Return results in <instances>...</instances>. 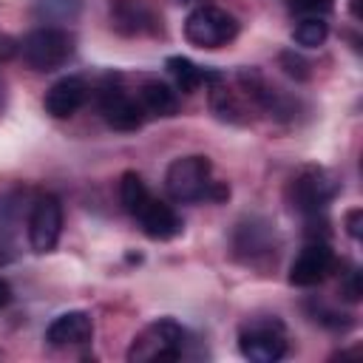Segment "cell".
<instances>
[{"instance_id":"52a82bcc","label":"cell","mask_w":363,"mask_h":363,"mask_svg":"<svg viewBox=\"0 0 363 363\" xmlns=\"http://www.w3.org/2000/svg\"><path fill=\"white\" fill-rule=\"evenodd\" d=\"M60 233H62V204L57 196L45 193L34 201L28 213V244L34 252L45 255L57 247Z\"/></svg>"},{"instance_id":"4fadbf2b","label":"cell","mask_w":363,"mask_h":363,"mask_svg":"<svg viewBox=\"0 0 363 363\" xmlns=\"http://www.w3.org/2000/svg\"><path fill=\"white\" fill-rule=\"evenodd\" d=\"M233 247L238 255H244L247 261L258 258V255H269L275 250V230L269 221L264 218H247L235 227L233 235Z\"/></svg>"},{"instance_id":"4316f807","label":"cell","mask_w":363,"mask_h":363,"mask_svg":"<svg viewBox=\"0 0 363 363\" xmlns=\"http://www.w3.org/2000/svg\"><path fill=\"white\" fill-rule=\"evenodd\" d=\"M179 3H204V0H179Z\"/></svg>"},{"instance_id":"9a60e30c","label":"cell","mask_w":363,"mask_h":363,"mask_svg":"<svg viewBox=\"0 0 363 363\" xmlns=\"http://www.w3.org/2000/svg\"><path fill=\"white\" fill-rule=\"evenodd\" d=\"M139 102L150 116H176L179 113V94L162 79H145L139 88Z\"/></svg>"},{"instance_id":"ba28073f","label":"cell","mask_w":363,"mask_h":363,"mask_svg":"<svg viewBox=\"0 0 363 363\" xmlns=\"http://www.w3.org/2000/svg\"><path fill=\"white\" fill-rule=\"evenodd\" d=\"M335 269V252L323 238H315L301 247V252L289 264V284L292 286H318Z\"/></svg>"},{"instance_id":"484cf974","label":"cell","mask_w":363,"mask_h":363,"mask_svg":"<svg viewBox=\"0 0 363 363\" xmlns=\"http://www.w3.org/2000/svg\"><path fill=\"white\" fill-rule=\"evenodd\" d=\"M352 14L357 17V0H352Z\"/></svg>"},{"instance_id":"e0dca14e","label":"cell","mask_w":363,"mask_h":363,"mask_svg":"<svg viewBox=\"0 0 363 363\" xmlns=\"http://www.w3.org/2000/svg\"><path fill=\"white\" fill-rule=\"evenodd\" d=\"M153 193L147 190L145 179L136 173V170H125L122 179H119V201H122V210L133 218V213L150 199Z\"/></svg>"},{"instance_id":"30bf717a","label":"cell","mask_w":363,"mask_h":363,"mask_svg":"<svg viewBox=\"0 0 363 363\" xmlns=\"http://www.w3.org/2000/svg\"><path fill=\"white\" fill-rule=\"evenodd\" d=\"M133 218L139 221L142 233H145L147 238H153V241H170V238H176V235L184 230L182 216H179L170 204L159 201L156 196H150V199L133 213Z\"/></svg>"},{"instance_id":"3957f363","label":"cell","mask_w":363,"mask_h":363,"mask_svg":"<svg viewBox=\"0 0 363 363\" xmlns=\"http://www.w3.org/2000/svg\"><path fill=\"white\" fill-rule=\"evenodd\" d=\"M20 54L34 71H57L74 54V37L60 26H40L20 40Z\"/></svg>"},{"instance_id":"ffe728a7","label":"cell","mask_w":363,"mask_h":363,"mask_svg":"<svg viewBox=\"0 0 363 363\" xmlns=\"http://www.w3.org/2000/svg\"><path fill=\"white\" fill-rule=\"evenodd\" d=\"M281 65H286V74L295 79H309V62L301 60L295 51H284L281 54Z\"/></svg>"},{"instance_id":"7a4b0ae2","label":"cell","mask_w":363,"mask_h":363,"mask_svg":"<svg viewBox=\"0 0 363 363\" xmlns=\"http://www.w3.org/2000/svg\"><path fill=\"white\" fill-rule=\"evenodd\" d=\"M187 343V332L179 320L173 318H159L153 323H147L130 343L128 349V360L130 363H162V360H176L182 357Z\"/></svg>"},{"instance_id":"6da1fadb","label":"cell","mask_w":363,"mask_h":363,"mask_svg":"<svg viewBox=\"0 0 363 363\" xmlns=\"http://www.w3.org/2000/svg\"><path fill=\"white\" fill-rule=\"evenodd\" d=\"M164 190L173 201L190 204V201H224L230 199V187L224 182L213 179V164L207 156H179L167 164L164 173Z\"/></svg>"},{"instance_id":"d4e9b609","label":"cell","mask_w":363,"mask_h":363,"mask_svg":"<svg viewBox=\"0 0 363 363\" xmlns=\"http://www.w3.org/2000/svg\"><path fill=\"white\" fill-rule=\"evenodd\" d=\"M3 105H6V82L0 77V111H3Z\"/></svg>"},{"instance_id":"5b68a950","label":"cell","mask_w":363,"mask_h":363,"mask_svg":"<svg viewBox=\"0 0 363 363\" xmlns=\"http://www.w3.org/2000/svg\"><path fill=\"white\" fill-rule=\"evenodd\" d=\"M286 329L278 318L250 320L238 332V352L252 363H275L286 354Z\"/></svg>"},{"instance_id":"603a6c76","label":"cell","mask_w":363,"mask_h":363,"mask_svg":"<svg viewBox=\"0 0 363 363\" xmlns=\"http://www.w3.org/2000/svg\"><path fill=\"white\" fill-rule=\"evenodd\" d=\"M360 218H363V210H360V207H354V210L346 213V233H349L354 241L360 238Z\"/></svg>"},{"instance_id":"277c9868","label":"cell","mask_w":363,"mask_h":363,"mask_svg":"<svg viewBox=\"0 0 363 363\" xmlns=\"http://www.w3.org/2000/svg\"><path fill=\"white\" fill-rule=\"evenodd\" d=\"M238 20L227 11V9H218V6H196L187 20H184V37L190 45L196 48H204V51H216V48H224L227 43H233L238 37Z\"/></svg>"},{"instance_id":"ac0fdd59","label":"cell","mask_w":363,"mask_h":363,"mask_svg":"<svg viewBox=\"0 0 363 363\" xmlns=\"http://www.w3.org/2000/svg\"><path fill=\"white\" fill-rule=\"evenodd\" d=\"M326 37H329V23H326L323 17H318V14L303 17V20L292 28V40H295L301 48H318V45L326 43Z\"/></svg>"},{"instance_id":"9c48e42d","label":"cell","mask_w":363,"mask_h":363,"mask_svg":"<svg viewBox=\"0 0 363 363\" xmlns=\"http://www.w3.org/2000/svg\"><path fill=\"white\" fill-rule=\"evenodd\" d=\"M99 113L113 130H139L145 122V108L139 99L128 96L122 88L108 85L99 96Z\"/></svg>"},{"instance_id":"2e32d148","label":"cell","mask_w":363,"mask_h":363,"mask_svg":"<svg viewBox=\"0 0 363 363\" xmlns=\"http://www.w3.org/2000/svg\"><path fill=\"white\" fill-rule=\"evenodd\" d=\"M164 65H167V71H170L176 88L184 91V94H193V91L201 88V82H207V71H201V68H199L193 60H187V57L173 54V57H167Z\"/></svg>"},{"instance_id":"5bb4252c","label":"cell","mask_w":363,"mask_h":363,"mask_svg":"<svg viewBox=\"0 0 363 363\" xmlns=\"http://www.w3.org/2000/svg\"><path fill=\"white\" fill-rule=\"evenodd\" d=\"M111 17L122 34H153L156 28H162V20L145 0H119Z\"/></svg>"},{"instance_id":"44dd1931","label":"cell","mask_w":363,"mask_h":363,"mask_svg":"<svg viewBox=\"0 0 363 363\" xmlns=\"http://www.w3.org/2000/svg\"><path fill=\"white\" fill-rule=\"evenodd\" d=\"M340 295L346 301H360V272L357 269L346 272V281L340 284Z\"/></svg>"},{"instance_id":"7c38bea8","label":"cell","mask_w":363,"mask_h":363,"mask_svg":"<svg viewBox=\"0 0 363 363\" xmlns=\"http://www.w3.org/2000/svg\"><path fill=\"white\" fill-rule=\"evenodd\" d=\"M85 99H88V82L82 77H62L45 91L43 108L54 119H68L85 105Z\"/></svg>"},{"instance_id":"8fae6325","label":"cell","mask_w":363,"mask_h":363,"mask_svg":"<svg viewBox=\"0 0 363 363\" xmlns=\"http://www.w3.org/2000/svg\"><path fill=\"white\" fill-rule=\"evenodd\" d=\"M91 337H94V320L82 309H71V312L57 315L45 329V343L54 349L85 346V343H91Z\"/></svg>"},{"instance_id":"cb8c5ba5","label":"cell","mask_w":363,"mask_h":363,"mask_svg":"<svg viewBox=\"0 0 363 363\" xmlns=\"http://www.w3.org/2000/svg\"><path fill=\"white\" fill-rule=\"evenodd\" d=\"M11 298H14V295H11L9 281H3V278H0V309H3V306H9V303H11Z\"/></svg>"},{"instance_id":"7402d4cb","label":"cell","mask_w":363,"mask_h":363,"mask_svg":"<svg viewBox=\"0 0 363 363\" xmlns=\"http://www.w3.org/2000/svg\"><path fill=\"white\" fill-rule=\"evenodd\" d=\"M332 6V0H292V9L303 11V14H318V11H326Z\"/></svg>"},{"instance_id":"d6986e66","label":"cell","mask_w":363,"mask_h":363,"mask_svg":"<svg viewBox=\"0 0 363 363\" xmlns=\"http://www.w3.org/2000/svg\"><path fill=\"white\" fill-rule=\"evenodd\" d=\"M82 0H34V11L45 23H71L77 20Z\"/></svg>"},{"instance_id":"8992f818","label":"cell","mask_w":363,"mask_h":363,"mask_svg":"<svg viewBox=\"0 0 363 363\" xmlns=\"http://www.w3.org/2000/svg\"><path fill=\"white\" fill-rule=\"evenodd\" d=\"M286 196H289V204H292L298 213L315 218V216L323 213V210L332 204V199L337 196V182H335L323 167H303V170H298L295 179L289 182Z\"/></svg>"}]
</instances>
